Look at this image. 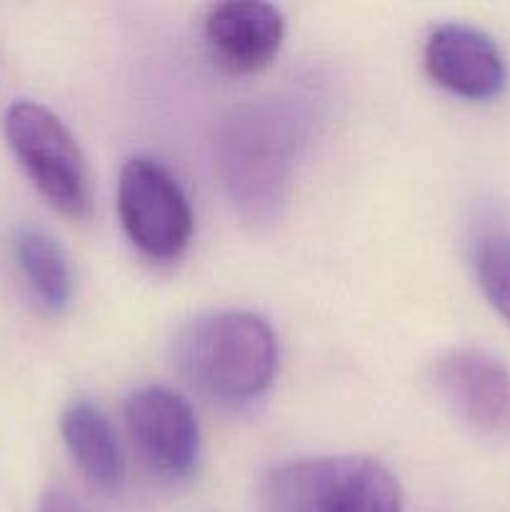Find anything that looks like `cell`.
Here are the masks:
<instances>
[{
	"label": "cell",
	"mask_w": 510,
	"mask_h": 512,
	"mask_svg": "<svg viewBox=\"0 0 510 512\" xmlns=\"http://www.w3.org/2000/svg\"><path fill=\"white\" fill-rule=\"evenodd\" d=\"M310 135L313 113L300 98H260L230 110L218 130L215 168L240 218L260 228L283 215Z\"/></svg>",
	"instance_id": "cell-1"
},
{
	"label": "cell",
	"mask_w": 510,
	"mask_h": 512,
	"mask_svg": "<svg viewBox=\"0 0 510 512\" xmlns=\"http://www.w3.org/2000/svg\"><path fill=\"white\" fill-rule=\"evenodd\" d=\"M175 368L205 398L243 408L263 398L278 373V338L250 310L195 318L175 338Z\"/></svg>",
	"instance_id": "cell-2"
},
{
	"label": "cell",
	"mask_w": 510,
	"mask_h": 512,
	"mask_svg": "<svg viewBox=\"0 0 510 512\" xmlns=\"http://www.w3.org/2000/svg\"><path fill=\"white\" fill-rule=\"evenodd\" d=\"M258 512H403V490L368 455L303 458L265 475Z\"/></svg>",
	"instance_id": "cell-3"
},
{
	"label": "cell",
	"mask_w": 510,
	"mask_h": 512,
	"mask_svg": "<svg viewBox=\"0 0 510 512\" xmlns=\"http://www.w3.org/2000/svg\"><path fill=\"white\" fill-rule=\"evenodd\" d=\"M5 138L45 203L73 220L93 208L90 170L68 125L33 100H18L5 113Z\"/></svg>",
	"instance_id": "cell-4"
},
{
	"label": "cell",
	"mask_w": 510,
	"mask_h": 512,
	"mask_svg": "<svg viewBox=\"0 0 510 512\" xmlns=\"http://www.w3.org/2000/svg\"><path fill=\"white\" fill-rule=\"evenodd\" d=\"M118 218L130 245L153 263H175L193 240L195 215L183 185L148 155L128 158L120 168Z\"/></svg>",
	"instance_id": "cell-5"
},
{
	"label": "cell",
	"mask_w": 510,
	"mask_h": 512,
	"mask_svg": "<svg viewBox=\"0 0 510 512\" xmlns=\"http://www.w3.org/2000/svg\"><path fill=\"white\" fill-rule=\"evenodd\" d=\"M125 425L145 468L168 483H185L200 460L193 405L168 385H140L125 400Z\"/></svg>",
	"instance_id": "cell-6"
},
{
	"label": "cell",
	"mask_w": 510,
	"mask_h": 512,
	"mask_svg": "<svg viewBox=\"0 0 510 512\" xmlns=\"http://www.w3.org/2000/svg\"><path fill=\"white\" fill-rule=\"evenodd\" d=\"M440 398L483 435H510V370L483 348H450L433 363Z\"/></svg>",
	"instance_id": "cell-7"
},
{
	"label": "cell",
	"mask_w": 510,
	"mask_h": 512,
	"mask_svg": "<svg viewBox=\"0 0 510 512\" xmlns=\"http://www.w3.org/2000/svg\"><path fill=\"white\" fill-rule=\"evenodd\" d=\"M423 68L445 93L473 103L495 100L508 83V68L498 43L465 23H443L430 30Z\"/></svg>",
	"instance_id": "cell-8"
},
{
	"label": "cell",
	"mask_w": 510,
	"mask_h": 512,
	"mask_svg": "<svg viewBox=\"0 0 510 512\" xmlns=\"http://www.w3.org/2000/svg\"><path fill=\"white\" fill-rule=\"evenodd\" d=\"M205 45L223 70L250 75L268 68L285 40V18L265 0H228L210 5L203 23Z\"/></svg>",
	"instance_id": "cell-9"
},
{
	"label": "cell",
	"mask_w": 510,
	"mask_h": 512,
	"mask_svg": "<svg viewBox=\"0 0 510 512\" xmlns=\"http://www.w3.org/2000/svg\"><path fill=\"white\" fill-rule=\"evenodd\" d=\"M60 435L70 458L93 488L118 493L125 483V458L108 415L93 400L78 398L60 415Z\"/></svg>",
	"instance_id": "cell-10"
},
{
	"label": "cell",
	"mask_w": 510,
	"mask_h": 512,
	"mask_svg": "<svg viewBox=\"0 0 510 512\" xmlns=\"http://www.w3.org/2000/svg\"><path fill=\"white\" fill-rule=\"evenodd\" d=\"M13 255L28 283L30 295L48 313H63L73 303L75 275L68 253L58 238L40 228H18L13 238Z\"/></svg>",
	"instance_id": "cell-11"
},
{
	"label": "cell",
	"mask_w": 510,
	"mask_h": 512,
	"mask_svg": "<svg viewBox=\"0 0 510 512\" xmlns=\"http://www.w3.org/2000/svg\"><path fill=\"white\" fill-rule=\"evenodd\" d=\"M473 270L480 290L495 313L510 325V238L500 233L480 235L473 248Z\"/></svg>",
	"instance_id": "cell-12"
},
{
	"label": "cell",
	"mask_w": 510,
	"mask_h": 512,
	"mask_svg": "<svg viewBox=\"0 0 510 512\" xmlns=\"http://www.w3.org/2000/svg\"><path fill=\"white\" fill-rule=\"evenodd\" d=\"M35 512H88L83 505L78 503V498H73L70 493L60 488H50L48 493H43L40 498L38 510Z\"/></svg>",
	"instance_id": "cell-13"
}]
</instances>
